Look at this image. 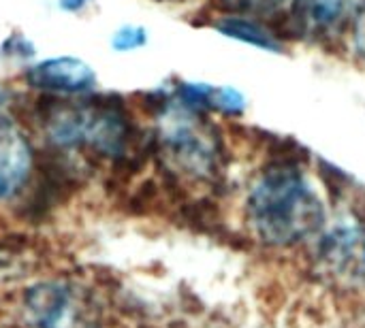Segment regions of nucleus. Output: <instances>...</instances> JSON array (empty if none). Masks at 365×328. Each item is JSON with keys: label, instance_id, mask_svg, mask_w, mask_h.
<instances>
[{"label": "nucleus", "instance_id": "nucleus-10", "mask_svg": "<svg viewBox=\"0 0 365 328\" xmlns=\"http://www.w3.org/2000/svg\"><path fill=\"white\" fill-rule=\"evenodd\" d=\"M148 43V32L141 26H122L115 30L111 45L115 51H133Z\"/></svg>", "mask_w": 365, "mask_h": 328}, {"label": "nucleus", "instance_id": "nucleus-4", "mask_svg": "<svg viewBox=\"0 0 365 328\" xmlns=\"http://www.w3.org/2000/svg\"><path fill=\"white\" fill-rule=\"evenodd\" d=\"M30 328H98V312L83 288L71 282H41L24 295Z\"/></svg>", "mask_w": 365, "mask_h": 328}, {"label": "nucleus", "instance_id": "nucleus-2", "mask_svg": "<svg viewBox=\"0 0 365 328\" xmlns=\"http://www.w3.org/2000/svg\"><path fill=\"white\" fill-rule=\"evenodd\" d=\"M49 141L66 149H90L105 158H122L133 141V124L120 100L109 96H66L43 113Z\"/></svg>", "mask_w": 365, "mask_h": 328}, {"label": "nucleus", "instance_id": "nucleus-9", "mask_svg": "<svg viewBox=\"0 0 365 328\" xmlns=\"http://www.w3.org/2000/svg\"><path fill=\"white\" fill-rule=\"evenodd\" d=\"M287 2L291 0H220V6L231 15L265 17L280 13Z\"/></svg>", "mask_w": 365, "mask_h": 328}, {"label": "nucleus", "instance_id": "nucleus-1", "mask_svg": "<svg viewBox=\"0 0 365 328\" xmlns=\"http://www.w3.org/2000/svg\"><path fill=\"white\" fill-rule=\"evenodd\" d=\"M252 233L267 245L291 248L325 226V207L297 160L276 158L263 169L246 199Z\"/></svg>", "mask_w": 365, "mask_h": 328}, {"label": "nucleus", "instance_id": "nucleus-11", "mask_svg": "<svg viewBox=\"0 0 365 328\" xmlns=\"http://www.w3.org/2000/svg\"><path fill=\"white\" fill-rule=\"evenodd\" d=\"M353 47L365 62V11H361L353 21Z\"/></svg>", "mask_w": 365, "mask_h": 328}, {"label": "nucleus", "instance_id": "nucleus-3", "mask_svg": "<svg viewBox=\"0 0 365 328\" xmlns=\"http://www.w3.org/2000/svg\"><path fill=\"white\" fill-rule=\"evenodd\" d=\"M158 143L169 164L192 179H212L220 169L222 141L216 128L205 113L192 111L175 98L160 109Z\"/></svg>", "mask_w": 365, "mask_h": 328}, {"label": "nucleus", "instance_id": "nucleus-6", "mask_svg": "<svg viewBox=\"0 0 365 328\" xmlns=\"http://www.w3.org/2000/svg\"><path fill=\"white\" fill-rule=\"evenodd\" d=\"M26 81L38 92L66 98L90 94L96 85V73L79 58L60 55L32 64L26 70Z\"/></svg>", "mask_w": 365, "mask_h": 328}, {"label": "nucleus", "instance_id": "nucleus-5", "mask_svg": "<svg viewBox=\"0 0 365 328\" xmlns=\"http://www.w3.org/2000/svg\"><path fill=\"white\" fill-rule=\"evenodd\" d=\"M359 9V0H291L287 36H329L342 30Z\"/></svg>", "mask_w": 365, "mask_h": 328}, {"label": "nucleus", "instance_id": "nucleus-7", "mask_svg": "<svg viewBox=\"0 0 365 328\" xmlns=\"http://www.w3.org/2000/svg\"><path fill=\"white\" fill-rule=\"evenodd\" d=\"M32 171L28 139L9 122L0 124V201L15 196Z\"/></svg>", "mask_w": 365, "mask_h": 328}, {"label": "nucleus", "instance_id": "nucleus-12", "mask_svg": "<svg viewBox=\"0 0 365 328\" xmlns=\"http://www.w3.org/2000/svg\"><path fill=\"white\" fill-rule=\"evenodd\" d=\"M92 2H94V0H58L60 9L66 11V13H79V11H83L86 6H90Z\"/></svg>", "mask_w": 365, "mask_h": 328}, {"label": "nucleus", "instance_id": "nucleus-13", "mask_svg": "<svg viewBox=\"0 0 365 328\" xmlns=\"http://www.w3.org/2000/svg\"><path fill=\"white\" fill-rule=\"evenodd\" d=\"M6 102H9V100H6V96L0 92V124H4V122H6V120H4V113H6Z\"/></svg>", "mask_w": 365, "mask_h": 328}, {"label": "nucleus", "instance_id": "nucleus-8", "mask_svg": "<svg viewBox=\"0 0 365 328\" xmlns=\"http://www.w3.org/2000/svg\"><path fill=\"white\" fill-rule=\"evenodd\" d=\"M214 28L235 41L248 43L252 47L265 49V51H274L280 53L282 51V41L278 38V34L259 21V17H248V15H231L225 13L222 17H218L214 21Z\"/></svg>", "mask_w": 365, "mask_h": 328}]
</instances>
